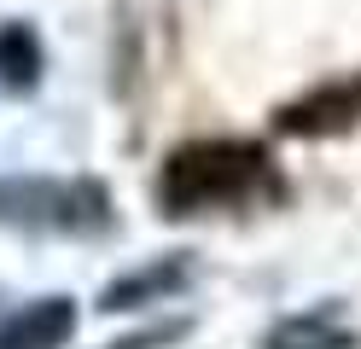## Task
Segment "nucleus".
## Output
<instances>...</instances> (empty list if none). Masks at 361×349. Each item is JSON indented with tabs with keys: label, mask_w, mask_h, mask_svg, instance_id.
I'll return each mask as SVG.
<instances>
[{
	"label": "nucleus",
	"mask_w": 361,
	"mask_h": 349,
	"mask_svg": "<svg viewBox=\"0 0 361 349\" xmlns=\"http://www.w3.org/2000/svg\"><path fill=\"white\" fill-rule=\"evenodd\" d=\"M286 198V175L257 140H187L157 169V209L187 216H239Z\"/></svg>",
	"instance_id": "1"
},
{
	"label": "nucleus",
	"mask_w": 361,
	"mask_h": 349,
	"mask_svg": "<svg viewBox=\"0 0 361 349\" xmlns=\"http://www.w3.org/2000/svg\"><path fill=\"white\" fill-rule=\"evenodd\" d=\"M0 227L18 233H99L111 227V192L87 175H12L0 180Z\"/></svg>",
	"instance_id": "2"
},
{
	"label": "nucleus",
	"mask_w": 361,
	"mask_h": 349,
	"mask_svg": "<svg viewBox=\"0 0 361 349\" xmlns=\"http://www.w3.org/2000/svg\"><path fill=\"white\" fill-rule=\"evenodd\" d=\"M361 123V70L350 76H332L321 87L298 93L291 105L274 111V128L291 140H326V134H350Z\"/></svg>",
	"instance_id": "3"
},
{
	"label": "nucleus",
	"mask_w": 361,
	"mask_h": 349,
	"mask_svg": "<svg viewBox=\"0 0 361 349\" xmlns=\"http://www.w3.org/2000/svg\"><path fill=\"white\" fill-rule=\"evenodd\" d=\"M76 332L71 297H30L18 309H0V349H64Z\"/></svg>",
	"instance_id": "4"
},
{
	"label": "nucleus",
	"mask_w": 361,
	"mask_h": 349,
	"mask_svg": "<svg viewBox=\"0 0 361 349\" xmlns=\"http://www.w3.org/2000/svg\"><path fill=\"white\" fill-rule=\"evenodd\" d=\"M187 274L192 268L180 262V256H164V262H152V268L123 274L117 286L99 297V309H146V302H164V297H175L180 286H187Z\"/></svg>",
	"instance_id": "5"
},
{
	"label": "nucleus",
	"mask_w": 361,
	"mask_h": 349,
	"mask_svg": "<svg viewBox=\"0 0 361 349\" xmlns=\"http://www.w3.org/2000/svg\"><path fill=\"white\" fill-rule=\"evenodd\" d=\"M262 349H355V332L344 326L338 309H303V314L280 320L262 338Z\"/></svg>",
	"instance_id": "6"
},
{
	"label": "nucleus",
	"mask_w": 361,
	"mask_h": 349,
	"mask_svg": "<svg viewBox=\"0 0 361 349\" xmlns=\"http://www.w3.org/2000/svg\"><path fill=\"white\" fill-rule=\"evenodd\" d=\"M47 53H41V35L30 23H0V87L6 93H35Z\"/></svg>",
	"instance_id": "7"
},
{
	"label": "nucleus",
	"mask_w": 361,
	"mask_h": 349,
	"mask_svg": "<svg viewBox=\"0 0 361 349\" xmlns=\"http://www.w3.org/2000/svg\"><path fill=\"white\" fill-rule=\"evenodd\" d=\"M0 309H6V302H0Z\"/></svg>",
	"instance_id": "8"
}]
</instances>
